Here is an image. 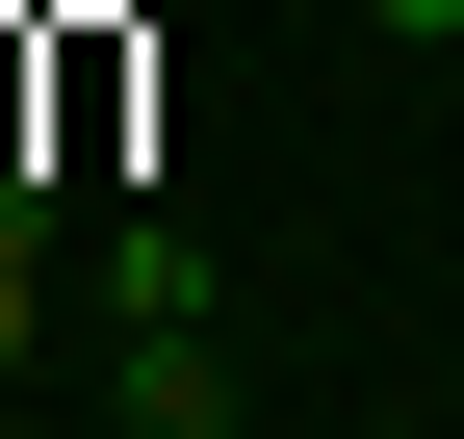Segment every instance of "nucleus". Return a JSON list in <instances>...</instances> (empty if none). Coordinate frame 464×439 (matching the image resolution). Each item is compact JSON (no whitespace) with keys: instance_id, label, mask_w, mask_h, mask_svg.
Masks as SVG:
<instances>
[{"instance_id":"20e7f679","label":"nucleus","mask_w":464,"mask_h":439,"mask_svg":"<svg viewBox=\"0 0 464 439\" xmlns=\"http://www.w3.org/2000/svg\"><path fill=\"white\" fill-rule=\"evenodd\" d=\"M362 26H464V0H362Z\"/></svg>"},{"instance_id":"f257e3e1","label":"nucleus","mask_w":464,"mask_h":439,"mask_svg":"<svg viewBox=\"0 0 464 439\" xmlns=\"http://www.w3.org/2000/svg\"><path fill=\"white\" fill-rule=\"evenodd\" d=\"M103 337H207V233H181V207L103 233Z\"/></svg>"},{"instance_id":"7ed1b4c3","label":"nucleus","mask_w":464,"mask_h":439,"mask_svg":"<svg viewBox=\"0 0 464 439\" xmlns=\"http://www.w3.org/2000/svg\"><path fill=\"white\" fill-rule=\"evenodd\" d=\"M26 337H52V233H0V388H26Z\"/></svg>"},{"instance_id":"f03ea898","label":"nucleus","mask_w":464,"mask_h":439,"mask_svg":"<svg viewBox=\"0 0 464 439\" xmlns=\"http://www.w3.org/2000/svg\"><path fill=\"white\" fill-rule=\"evenodd\" d=\"M103 414H130V439H232L258 388H232V337H130V388H103Z\"/></svg>"}]
</instances>
